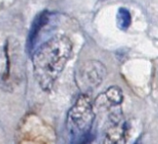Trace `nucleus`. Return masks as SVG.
Segmentation results:
<instances>
[{"instance_id":"obj_2","label":"nucleus","mask_w":158,"mask_h":144,"mask_svg":"<svg viewBox=\"0 0 158 144\" xmlns=\"http://www.w3.org/2000/svg\"><path fill=\"white\" fill-rule=\"evenodd\" d=\"M17 40L8 38L0 48V87L12 91L19 84L23 75V60Z\"/></svg>"},{"instance_id":"obj_6","label":"nucleus","mask_w":158,"mask_h":144,"mask_svg":"<svg viewBox=\"0 0 158 144\" xmlns=\"http://www.w3.org/2000/svg\"><path fill=\"white\" fill-rule=\"evenodd\" d=\"M129 127L121 112H114L109 117V124L105 130L103 144H126Z\"/></svg>"},{"instance_id":"obj_4","label":"nucleus","mask_w":158,"mask_h":144,"mask_svg":"<svg viewBox=\"0 0 158 144\" xmlns=\"http://www.w3.org/2000/svg\"><path fill=\"white\" fill-rule=\"evenodd\" d=\"M56 134L52 127L36 115H29L19 128L17 144H55Z\"/></svg>"},{"instance_id":"obj_7","label":"nucleus","mask_w":158,"mask_h":144,"mask_svg":"<svg viewBox=\"0 0 158 144\" xmlns=\"http://www.w3.org/2000/svg\"><path fill=\"white\" fill-rule=\"evenodd\" d=\"M123 92L121 88L114 85L107 88L105 92L97 96L94 107L97 110H111L119 107L123 102Z\"/></svg>"},{"instance_id":"obj_5","label":"nucleus","mask_w":158,"mask_h":144,"mask_svg":"<svg viewBox=\"0 0 158 144\" xmlns=\"http://www.w3.org/2000/svg\"><path fill=\"white\" fill-rule=\"evenodd\" d=\"M107 68L99 60L89 59L83 62L76 72V83L83 94L96 89L105 80Z\"/></svg>"},{"instance_id":"obj_1","label":"nucleus","mask_w":158,"mask_h":144,"mask_svg":"<svg viewBox=\"0 0 158 144\" xmlns=\"http://www.w3.org/2000/svg\"><path fill=\"white\" fill-rule=\"evenodd\" d=\"M73 52V43L64 35L48 38L32 55V73L43 91L50 92L62 74Z\"/></svg>"},{"instance_id":"obj_3","label":"nucleus","mask_w":158,"mask_h":144,"mask_svg":"<svg viewBox=\"0 0 158 144\" xmlns=\"http://www.w3.org/2000/svg\"><path fill=\"white\" fill-rule=\"evenodd\" d=\"M94 118V103L88 94H81L68 112L66 125L70 135L78 143L89 137Z\"/></svg>"}]
</instances>
